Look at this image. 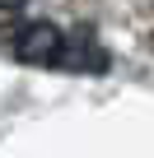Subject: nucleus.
Segmentation results:
<instances>
[{
	"instance_id": "obj_2",
	"label": "nucleus",
	"mask_w": 154,
	"mask_h": 158,
	"mask_svg": "<svg viewBox=\"0 0 154 158\" xmlns=\"http://www.w3.org/2000/svg\"><path fill=\"white\" fill-rule=\"evenodd\" d=\"M56 70H89V74H103V70H108V51H103L89 33L65 37V51H61Z\"/></svg>"
},
{
	"instance_id": "obj_1",
	"label": "nucleus",
	"mask_w": 154,
	"mask_h": 158,
	"mask_svg": "<svg viewBox=\"0 0 154 158\" xmlns=\"http://www.w3.org/2000/svg\"><path fill=\"white\" fill-rule=\"evenodd\" d=\"M61 51H65V33L47 19H33L14 33V60L24 65H56Z\"/></svg>"
},
{
	"instance_id": "obj_3",
	"label": "nucleus",
	"mask_w": 154,
	"mask_h": 158,
	"mask_svg": "<svg viewBox=\"0 0 154 158\" xmlns=\"http://www.w3.org/2000/svg\"><path fill=\"white\" fill-rule=\"evenodd\" d=\"M19 5H28V0H0V10H19Z\"/></svg>"
}]
</instances>
